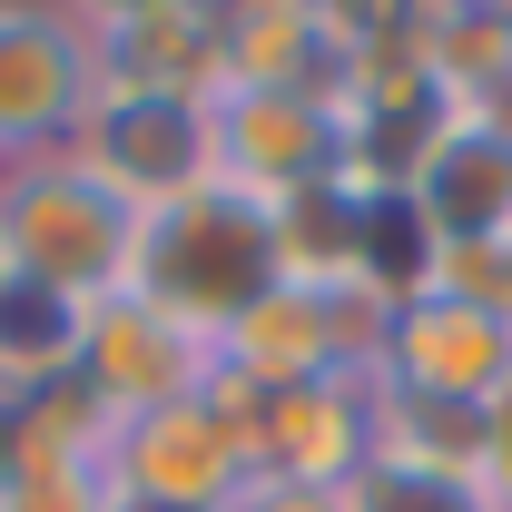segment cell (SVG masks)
Listing matches in <instances>:
<instances>
[{"label":"cell","mask_w":512,"mask_h":512,"mask_svg":"<svg viewBox=\"0 0 512 512\" xmlns=\"http://www.w3.org/2000/svg\"><path fill=\"white\" fill-rule=\"evenodd\" d=\"M79 384H89V404L128 424V414H158V404H197V394H217V335L188 316H168L158 296H109V306H89V345H79Z\"/></svg>","instance_id":"obj_4"},{"label":"cell","mask_w":512,"mask_h":512,"mask_svg":"<svg viewBox=\"0 0 512 512\" xmlns=\"http://www.w3.org/2000/svg\"><path fill=\"white\" fill-rule=\"evenodd\" d=\"M414 217H424V237L434 247H512V138L483 119H453V138L424 158V178H414Z\"/></svg>","instance_id":"obj_10"},{"label":"cell","mask_w":512,"mask_h":512,"mask_svg":"<svg viewBox=\"0 0 512 512\" xmlns=\"http://www.w3.org/2000/svg\"><path fill=\"white\" fill-rule=\"evenodd\" d=\"M207 119H217V188H237V197L286 207L306 188H335V168H345L335 99H306V89H217Z\"/></svg>","instance_id":"obj_6"},{"label":"cell","mask_w":512,"mask_h":512,"mask_svg":"<svg viewBox=\"0 0 512 512\" xmlns=\"http://www.w3.org/2000/svg\"><path fill=\"white\" fill-rule=\"evenodd\" d=\"M237 483H247V444H237L227 394L128 414L109 434V493L128 512H217Z\"/></svg>","instance_id":"obj_5"},{"label":"cell","mask_w":512,"mask_h":512,"mask_svg":"<svg viewBox=\"0 0 512 512\" xmlns=\"http://www.w3.org/2000/svg\"><path fill=\"white\" fill-rule=\"evenodd\" d=\"M79 345H89V306L0 266V394H50L79 384Z\"/></svg>","instance_id":"obj_12"},{"label":"cell","mask_w":512,"mask_h":512,"mask_svg":"<svg viewBox=\"0 0 512 512\" xmlns=\"http://www.w3.org/2000/svg\"><path fill=\"white\" fill-rule=\"evenodd\" d=\"M483 493L493 512H512V375L483 394Z\"/></svg>","instance_id":"obj_16"},{"label":"cell","mask_w":512,"mask_h":512,"mask_svg":"<svg viewBox=\"0 0 512 512\" xmlns=\"http://www.w3.org/2000/svg\"><path fill=\"white\" fill-rule=\"evenodd\" d=\"M89 79L138 99H217L227 89V10L207 0H138V10H79Z\"/></svg>","instance_id":"obj_7"},{"label":"cell","mask_w":512,"mask_h":512,"mask_svg":"<svg viewBox=\"0 0 512 512\" xmlns=\"http://www.w3.org/2000/svg\"><path fill=\"white\" fill-rule=\"evenodd\" d=\"M0 266H10V256H0Z\"/></svg>","instance_id":"obj_17"},{"label":"cell","mask_w":512,"mask_h":512,"mask_svg":"<svg viewBox=\"0 0 512 512\" xmlns=\"http://www.w3.org/2000/svg\"><path fill=\"white\" fill-rule=\"evenodd\" d=\"M345 79V20L306 0H247L227 10V89H306L335 99Z\"/></svg>","instance_id":"obj_11"},{"label":"cell","mask_w":512,"mask_h":512,"mask_svg":"<svg viewBox=\"0 0 512 512\" xmlns=\"http://www.w3.org/2000/svg\"><path fill=\"white\" fill-rule=\"evenodd\" d=\"M89 99L99 79H89L79 10H0V168L69 148Z\"/></svg>","instance_id":"obj_8"},{"label":"cell","mask_w":512,"mask_h":512,"mask_svg":"<svg viewBox=\"0 0 512 512\" xmlns=\"http://www.w3.org/2000/svg\"><path fill=\"white\" fill-rule=\"evenodd\" d=\"M276 276H286V266H276V207H266V197H237V188L178 197V207L148 217V237H138V296H158L168 316L207 325V335L227 316H247Z\"/></svg>","instance_id":"obj_2"},{"label":"cell","mask_w":512,"mask_h":512,"mask_svg":"<svg viewBox=\"0 0 512 512\" xmlns=\"http://www.w3.org/2000/svg\"><path fill=\"white\" fill-rule=\"evenodd\" d=\"M365 424H375L384 463L414 473H473L483 483V404H444V394H404V384L365 375Z\"/></svg>","instance_id":"obj_13"},{"label":"cell","mask_w":512,"mask_h":512,"mask_svg":"<svg viewBox=\"0 0 512 512\" xmlns=\"http://www.w3.org/2000/svg\"><path fill=\"white\" fill-rule=\"evenodd\" d=\"M138 237H148V217L119 207L69 148L0 168V256L79 306H109L138 286Z\"/></svg>","instance_id":"obj_1"},{"label":"cell","mask_w":512,"mask_h":512,"mask_svg":"<svg viewBox=\"0 0 512 512\" xmlns=\"http://www.w3.org/2000/svg\"><path fill=\"white\" fill-rule=\"evenodd\" d=\"M69 158L119 197V207L168 217L178 197L217 188V119H207V99H138V89H99V99H89V119H79V138H69Z\"/></svg>","instance_id":"obj_3"},{"label":"cell","mask_w":512,"mask_h":512,"mask_svg":"<svg viewBox=\"0 0 512 512\" xmlns=\"http://www.w3.org/2000/svg\"><path fill=\"white\" fill-rule=\"evenodd\" d=\"M365 375L404 384V394H444V404H483L512 375V325L463 306L453 286H424V296L384 306V335H375Z\"/></svg>","instance_id":"obj_9"},{"label":"cell","mask_w":512,"mask_h":512,"mask_svg":"<svg viewBox=\"0 0 512 512\" xmlns=\"http://www.w3.org/2000/svg\"><path fill=\"white\" fill-rule=\"evenodd\" d=\"M345 512H493V493L473 473H414V463L365 453V473L345 483Z\"/></svg>","instance_id":"obj_14"},{"label":"cell","mask_w":512,"mask_h":512,"mask_svg":"<svg viewBox=\"0 0 512 512\" xmlns=\"http://www.w3.org/2000/svg\"><path fill=\"white\" fill-rule=\"evenodd\" d=\"M217 512H345V493L335 483H286V473H247L237 493Z\"/></svg>","instance_id":"obj_15"}]
</instances>
